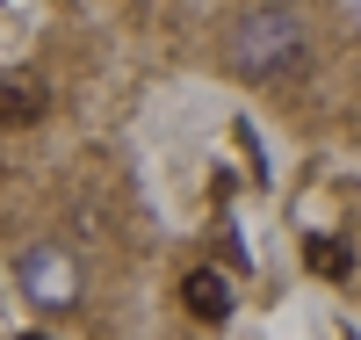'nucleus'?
<instances>
[{
	"instance_id": "f257e3e1",
	"label": "nucleus",
	"mask_w": 361,
	"mask_h": 340,
	"mask_svg": "<svg viewBox=\"0 0 361 340\" xmlns=\"http://www.w3.org/2000/svg\"><path fill=\"white\" fill-rule=\"evenodd\" d=\"M296 51H304V29H296L289 15H253L246 29H238V66L246 73H282Z\"/></svg>"
},
{
	"instance_id": "f03ea898",
	"label": "nucleus",
	"mask_w": 361,
	"mask_h": 340,
	"mask_svg": "<svg viewBox=\"0 0 361 340\" xmlns=\"http://www.w3.org/2000/svg\"><path fill=\"white\" fill-rule=\"evenodd\" d=\"M37 116H44V80L37 73H0V131H22Z\"/></svg>"
},
{
	"instance_id": "7ed1b4c3",
	"label": "nucleus",
	"mask_w": 361,
	"mask_h": 340,
	"mask_svg": "<svg viewBox=\"0 0 361 340\" xmlns=\"http://www.w3.org/2000/svg\"><path fill=\"white\" fill-rule=\"evenodd\" d=\"M188 312H195V319H209V326L231 312V283H224L217 268H195V275H188Z\"/></svg>"
},
{
	"instance_id": "20e7f679",
	"label": "nucleus",
	"mask_w": 361,
	"mask_h": 340,
	"mask_svg": "<svg viewBox=\"0 0 361 340\" xmlns=\"http://www.w3.org/2000/svg\"><path fill=\"white\" fill-rule=\"evenodd\" d=\"M22 268H29V275H37V297H51V304H58V297H73V275H66V268H58V254H29Z\"/></svg>"
},
{
	"instance_id": "39448f33",
	"label": "nucleus",
	"mask_w": 361,
	"mask_h": 340,
	"mask_svg": "<svg viewBox=\"0 0 361 340\" xmlns=\"http://www.w3.org/2000/svg\"><path fill=\"white\" fill-rule=\"evenodd\" d=\"M304 261H311L318 275H333V283H340V275H347V246H340V239H304Z\"/></svg>"
},
{
	"instance_id": "423d86ee",
	"label": "nucleus",
	"mask_w": 361,
	"mask_h": 340,
	"mask_svg": "<svg viewBox=\"0 0 361 340\" xmlns=\"http://www.w3.org/2000/svg\"><path fill=\"white\" fill-rule=\"evenodd\" d=\"M22 340H44V333H22Z\"/></svg>"
}]
</instances>
